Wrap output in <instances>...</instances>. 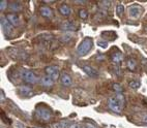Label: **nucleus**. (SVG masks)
I'll list each match as a JSON object with an SVG mask.
<instances>
[{"mask_svg":"<svg viewBox=\"0 0 147 128\" xmlns=\"http://www.w3.org/2000/svg\"><path fill=\"white\" fill-rule=\"evenodd\" d=\"M136 66H137V63L134 59H130L127 61V67H128L130 70H135V69H136Z\"/></svg>","mask_w":147,"mask_h":128,"instance_id":"obj_16","label":"nucleus"},{"mask_svg":"<svg viewBox=\"0 0 147 128\" xmlns=\"http://www.w3.org/2000/svg\"><path fill=\"white\" fill-rule=\"evenodd\" d=\"M113 88H114V90H115L116 92H118V93H120V92L122 91V87L120 85H118V84H114Z\"/></svg>","mask_w":147,"mask_h":128,"instance_id":"obj_22","label":"nucleus"},{"mask_svg":"<svg viewBox=\"0 0 147 128\" xmlns=\"http://www.w3.org/2000/svg\"><path fill=\"white\" fill-rule=\"evenodd\" d=\"M59 12L63 14V16H70L71 14V7L66 4H62V5L59 7Z\"/></svg>","mask_w":147,"mask_h":128,"instance_id":"obj_12","label":"nucleus"},{"mask_svg":"<svg viewBox=\"0 0 147 128\" xmlns=\"http://www.w3.org/2000/svg\"><path fill=\"white\" fill-rule=\"evenodd\" d=\"M36 115L42 120H44V121H48V120L51 119L52 117L51 112L49 111V110H47V108H37Z\"/></svg>","mask_w":147,"mask_h":128,"instance_id":"obj_3","label":"nucleus"},{"mask_svg":"<svg viewBox=\"0 0 147 128\" xmlns=\"http://www.w3.org/2000/svg\"><path fill=\"white\" fill-rule=\"evenodd\" d=\"M91 47H92V39L89 37H86L82 43H80V46L78 47V54L80 56H85L86 54L89 53Z\"/></svg>","mask_w":147,"mask_h":128,"instance_id":"obj_2","label":"nucleus"},{"mask_svg":"<svg viewBox=\"0 0 147 128\" xmlns=\"http://www.w3.org/2000/svg\"><path fill=\"white\" fill-rule=\"evenodd\" d=\"M5 5H6V1H2V2H1V11H4V9H5Z\"/></svg>","mask_w":147,"mask_h":128,"instance_id":"obj_27","label":"nucleus"},{"mask_svg":"<svg viewBox=\"0 0 147 128\" xmlns=\"http://www.w3.org/2000/svg\"><path fill=\"white\" fill-rule=\"evenodd\" d=\"M40 14H42V17H46V18H51L53 16V12H52V9L50 7H42L40 9Z\"/></svg>","mask_w":147,"mask_h":128,"instance_id":"obj_11","label":"nucleus"},{"mask_svg":"<svg viewBox=\"0 0 147 128\" xmlns=\"http://www.w3.org/2000/svg\"><path fill=\"white\" fill-rule=\"evenodd\" d=\"M7 20L11 22V25H14V26L19 24V18H18L16 14H9V16H7Z\"/></svg>","mask_w":147,"mask_h":128,"instance_id":"obj_13","label":"nucleus"},{"mask_svg":"<svg viewBox=\"0 0 147 128\" xmlns=\"http://www.w3.org/2000/svg\"><path fill=\"white\" fill-rule=\"evenodd\" d=\"M83 128H96V127L94 125H92V124H90V123H86V124L83 125Z\"/></svg>","mask_w":147,"mask_h":128,"instance_id":"obj_25","label":"nucleus"},{"mask_svg":"<svg viewBox=\"0 0 147 128\" xmlns=\"http://www.w3.org/2000/svg\"><path fill=\"white\" fill-rule=\"evenodd\" d=\"M130 86L133 89H138L139 87H140V82H139V81H130Z\"/></svg>","mask_w":147,"mask_h":128,"instance_id":"obj_19","label":"nucleus"},{"mask_svg":"<svg viewBox=\"0 0 147 128\" xmlns=\"http://www.w3.org/2000/svg\"><path fill=\"white\" fill-rule=\"evenodd\" d=\"M9 7H11V9L14 11V12H19V11H21V9H22V6H21L19 3H16V2L11 3Z\"/></svg>","mask_w":147,"mask_h":128,"instance_id":"obj_17","label":"nucleus"},{"mask_svg":"<svg viewBox=\"0 0 147 128\" xmlns=\"http://www.w3.org/2000/svg\"><path fill=\"white\" fill-rule=\"evenodd\" d=\"M83 70H84L85 74H88V75L91 77H96L99 75V71L90 65H84L83 66Z\"/></svg>","mask_w":147,"mask_h":128,"instance_id":"obj_6","label":"nucleus"},{"mask_svg":"<svg viewBox=\"0 0 147 128\" xmlns=\"http://www.w3.org/2000/svg\"><path fill=\"white\" fill-rule=\"evenodd\" d=\"M123 11H124V9H123V5H121V4H119V5L117 6V9H116V12H117L118 16H121V14H123Z\"/></svg>","mask_w":147,"mask_h":128,"instance_id":"obj_21","label":"nucleus"},{"mask_svg":"<svg viewBox=\"0 0 147 128\" xmlns=\"http://www.w3.org/2000/svg\"><path fill=\"white\" fill-rule=\"evenodd\" d=\"M46 72L53 80H57L59 77V69L57 68L56 66H48L46 68Z\"/></svg>","mask_w":147,"mask_h":128,"instance_id":"obj_4","label":"nucleus"},{"mask_svg":"<svg viewBox=\"0 0 147 128\" xmlns=\"http://www.w3.org/2000/svg\"><path fill=\"white\" fill-rule=\"evenodd\" d=\"M23 79L27 83H35L36 82V75L32 71H24L23 72Z\"/></svg>","mask_w":147,"mask_h":128,"instance_id":"obj_5","label":"nucleus"},{"mask_svg":"<svg viewBox=\"0 0 147 128\" xmlns=\"http://www.w3.org/2000/svg\"><path fill=\"white\" fill-rule=\"evenodd\" d=\"M122 54L121 53H119V52H117V53H115V54L112 56V60H113L114 62L115 63H118V62H120L122 60Z\"/></svg>","mask_w":147,"mask_h":128,"instance_id":"obj_15","label":"nucleus"},{"mask_svg":"<svg viewBox=\"0 0 147 128\" xmlns=\"http://www.w3.org/2000/svg\"><path fill=\"white\" fill-rule=\"evenodd\" d=\"M54 128H68V123L66 121H60V122H57L55 123L53 125Z\"/></svg>","mask_w":147,"mask_h":128,"instance_id":"obj_14","label":"nucleus"},{"mask_svg":"<svg viewBox=\"0 0 147 128\" xmlns=\"http://www.w3.org/2000/svg\"><path fill=\"white\" fill-rule=\"evenodd\" d=\"M53 82L54 80L51 79L49 75H45V77H42V85L45 86V87H52L53 86Z\"/></svg>","mask_w":147,"mask_h":128,"instance_id":"obj_10","label":"nucleus"},{"mask_svg":"<svg viewBox=\"0 0 147 128\" xmlns=\"http://www.w3.org/2000/svg\"><path fill=\"white\" fill-rule=\"evenodd\" d=\"M21 91H22L24 94H27V93H29V92H31V89L28 88V87H22V88H21Z\"/></svg>","mask_w":147,"mask_h":128,"instance_id":"obj_23","label":"nucleus"},{"mask_svg":"<svg viewBox=\"0 0 147 128\" xmlns=\"http://www.w3.org/2000/svg\"><path fill=\"white\" fill-rule=\"evenodd\" d=\"M97 45H99V47H103V48H107V46H108L107 41H99Z\"/></svg>","mask_w":147,"mask_h":128,"instance_id":"obj_24","label":"nucleus"},{"mask_svg":"<svg viewBox=\"0 0 147 128\" xmlns=\"http://www.w3.org/2000/svg\"><path fill=\"white\" fill-rule=\"evenodd\" d=\"M108 105H109L110 110H112L113 112L119 114V113H121L122 108L124 105V97L122 96L120 93L116 94L115 96L111 97L110 99H109Z\"/></svg>","mask_w":147,"mask_h":128,"instance_id":"obj_1","label":"nucleus"},{"mask_svg":"<svg viewBox=\"0 0 147 128\" xmlns=\"http://www.w3.org/2000/svg\"><path fill=\"white\" fill-rule=\"evenodd\" d=\"M130 16L134 19H137V18L140 16L141 14V7H139V6H132L130 7Z\"/></svg>","mask_w":147,"mask_h":128,"instance_id":"obj_9","label":"nucleus"},{"mask_svg":"<svg viewBox=\"0 0 147 128\" xmlns=\"http://www.w3.org/2000/svg\"><path fill=\"white\" fill-rule=\"evenodd\" d=\"M143 122H145L147 124V115H145L144 118H143Z\"/></svg>","mask_w":147,"mask_h":128,"instance_id":"obj_28","label":"nucleus"},{"mask_svg":"<svg viewBox=\"0 0 147 128\" xmlns=\"http://www.w3.org/2000/svg\"><path fill=\"white\" fill-rule=\"evenodd\" d=\"M1 24H2V28L4 30L5 33H11V30H13V26H11V23L7 20V18H2L1 19Z\"/></svg>","mask_w":147,"mask_h":128,"instance_id":"obj_7","label":"nucleus"},{"mask_svg":"<svg viewBox=\"0 0 147 128\" xmlns=\"http://www.w3.org/2000/svg\"><path fill=\"white\" fill-rule=\"evenodd\" d=\"M79 16L80 18H82V19H86L88 17V12L85 11V9H81L79 12Z\"/></svg>","mask_w":147,"mask_h":128,"instance_id":"obj_20","label":"nucleus"},{"mask_svg":"<svg viewBox=\"0 0 147 128\" xmlns=\"http://www.w3.org/2000/svg\"><path fill=\"white\" fill-rule=\"evenodd\" d=\"M63 28L66 29V30H74L75 29V24L73 22H66V23L63 24Z\"/></svg>","mask_w":147,"mask_h":128,"instance_id":"obj_18","label":"nucleus"},{"mask_svg":"<svg viewBox=\"0 0 147 128\" xmlns=\"http://www.w3.org/2000/svg\"><path fill=\"white\" fill-rule=\"evenodd\" d=\"M68 128H82L81 127V125L80 124H78V123H75V124H72V125H70V127Z\"/></svg>","mask_w":147,"mask_h":128,"instance_id":"obj_26","label":"nucleus"},{"mask_svg":"<svg viewBox=\"0 0 147 128\" xmlns=\"http://www.w3.org/2000/svg\"><path fill=\"white\" fill-rule=\"evenodd\" d=\"M60 81H61V84L65 87H70V86L73 84V81H72V77L68 75V74H63L60 77Z\"/></svg>","mask_w":147,"mask_h":128,"instance_id":"obj_8","label":"nucleus"}]
</instances>
